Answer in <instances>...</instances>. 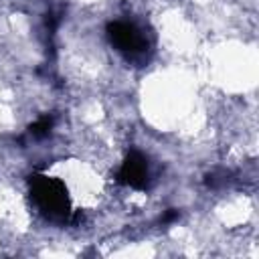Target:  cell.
Returning a JSON list of instances; mask_svg holds the SVG:
<instances>
[{"label":"cell","mask_w":259,"mask_h":259,"mask_svg":"<svg viewBox=\"0 0 259 259\" xmlns=\"http://www.w3.org/2000/svg\"><path fill=\"white\" fill-rule=\"evenodd\" d=\"M53 125H55V117H53V115H42V117H38L34 123H30L28 134H30L34 140H42V138H47V136L51 134Z\"/></svg>","instance_id":"4"},{"label":"cell","mask_w":259,"mask_h":259,"mask_svg":"<svg viewBox=\"0 0 259 259\" xmlns=\"http://www.w3.org/2000/svg\"><path fill=\"white\" fill-rule=\"evenodd\" d=\"M28 186H30V196L45 219L53 223H65L69 219L71 200L63 180L45 174H34L30 176Z\"/></svg>","instance_id":"1"},{"label":"cell","mask_w":259,"mask_h":259,"mask_svg":"<svg viewBox=\"0 0 259 259\" xmlns=\"http://www.w3.org/2000/svg\"><path fill=\"white\" fill-rule=\"evenodd\" d=\"M148 178H150L148 160H146L140 152L132 150V152L123 158V162H121V166H119L117 180H119L121 184L130 186V188L144 190V188L148 186Z\"/></svg>","instance_id":"3"},{"label":"cell","mask_w":259,"mask_h":259,"mask_svg":"<svg viewBox=\"0 0 259 259\" xmlns=\"http://www.w3.org/2000/svg\"><path fill=\"white\" fill-rule=\"evenodd\" d=\"M176 219H178V210L168 208V210L164 212V217H162V225H168V223H172V221H176Z\"/></svg>","instance_id":"5"},{"label":"cell","mask_w":259,"mask_h":259,"mask_svg":"<svg viewBox=\"0 0 259 259\" xmlns=\"http://www.w3.org/2000/svg\"><path fill=\"white\" fill-rule=\"evenodd\" d=\"M107 38L127 59H140L146 55L148 42L142 36V32L130 22H123V20L109 22L107 24Z\"/></svg>","instance_id":"2"}]
</instances>
